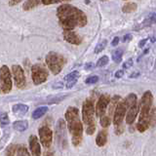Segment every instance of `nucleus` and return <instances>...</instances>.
I'll return each mask as SVG.
<instances>
[{"mask_svg": "<svg viewBox=\"0 0 156 156\" xmlns=\"http://www.w3.org/2000/svg\"><path fill=\"white\" fill-rule=\"evenodd\" d=\"M66 58H63L62 55L56 52H50L46 56V63L54 74H58L62 69L63 66L66 65Z\"/></svg>", "mask_w": 156, "mask_h": 156, "instance_id": "nucleus-5", "label": "nucleus"}, {"mask_svg": "<svg viewBox=\"0 0 156 156\" xmlns=\"http://www.w3.org/2000/svg\"><path fill=\"white\" fill-rule=\"evenodd\" d=\"M0 123L2 125H6L9 123V119H8L6 113H3V114H1V116H0Z\"/></svg>", "mask_w": 156, "mask_h": 156, "instance_id": "nucleus-32", "label": "nucleus"}, {"mask_svg": "<svg viewBox=\"0 0 156 156\" xmlns=\"http://www.w3.org/2000/svg\"><path fill=\"white\" fill-rule=\"evenodd\" d=\"M80 77V74L78 71H73L69 74H67L66 77H65V81H66V85L67 88H72L76 84V82L78 81Z\"/></svg>", "mask_w": 156, "mask_h": 156, "instance_id": "nucleus-15", "label": "nucleus"}, {"mask_svg": "<svg viewBox=\"0 0 156 156\" xmlns=\"http://www.w3.org/2000/svg\"><path fill=\"white\" fill-rule=\"evenodd\" d=\"M66 118L68 130L72 136V144L74 145H79L83 138V127L79 119V111L76 107H68L66 112Z\"/></svg>", "mask_w": 156, "mask_h": 156, "instance_id": "nucleus-2", "label": "nucleus"}, {"mask_svg": "<svg viewBox=\"0 0 156 156\" xmlns=\"http://www.w3.org/2000/svg\"><path fill=\"white\" fill-rule=\"evenodd\" d=\"M126 1H127V0H126Z\"/></svg>", "mask_w": 156, "mask_h": 156, "instance_id": "nucleus-40", "label": "nucleus"}, {"mask_svg": "<svg viewBox=\"0 0 156 156\" xmlns=\"http://www.w3.org/2000/svg\"><path fill=\"white\" fill-rule=\"evenodd\" d=\"M12 89V80H11V72L9 67L3 66L0 72V92L7 94Z\"/></svg>", "mask_w": 156, "mask_h": 156, "instance_id": "nucleus-7", "label": "nucleus"}, {"mask_svg": "<svg viewBox=\"0 0 156 156\" xmlns=\"http://www.w3.org/2000/svg\"><path fill=\"white\" fill-rule=\"evenodd\" d=\"M123 74H124L123 70H118V71H116V73H115V77L116 78H121L122 76H123Z\"/></svg>", "mask_w": 156, "mask_h": 156, "instance_id": "nucleus-35", "label": "nucleus"}, {"mask_svg": "<svg viewBox=\"0 0 156 156\" xmlns=\"http://www.w3.org/2000/svg\"><path fill=\"white\" fill-rule=\"evenodd\" d=\"M28 110V106L26 105H22V104H18V105H15L13 106V112L16 113L18 115H23L26 114Z\"/></svg>", "mask_w": 156, "mask_h": 156, "instance_id": "nucleus-17", "label": "nucleus"}, {"mask_svg": "<svg viewBox=\"0 0 156 156\" xmlns=\"http://www.w3.org/2000/svg\"><path fill=\"white\" fill-rule=\"evenodd\" d=\"M136 102V96L135 94H130L125 100L120 101L119 104L116 105V108L114 112V118H113V123L115 126H120L121 123L123 122L125 118L126 111L128 108Z\"/></svg>", "mask_w": 156, "mask_h": 156, "instance_id": "nucleus-4", "label": "nucleus"}, {"mask_svg": "<svg viewBox=\"0 0 156 156\" xmlns=\"http://www.w3.org/2000/svg\"><path fill=\"white\" fill-rule=\"evenodd\" d=\"M63 38L68 43L74 44V45H79L82 43V37L78 35L75 31H72V29H65L63 30Z\"/></svg>", "mask_w": 156, "mask_h": 156, "instance_id": "nucleus-12", "label": "nucleus"}, {"mask_svg": "<svg viewBox=\"0 0 156 156\" xmlns=\"http://www.w3.org/2000/svg\"><path fill=\"white\" fill-rule=\"evenodd\" d=\"M118 43H119V38H118V37H115V38L113 39V41H112L111 45H112V46H116Z\"/></svg>", "mask_w": 156, "mask_h": 156, "instance_id": "nucleus-37", "label": "nucleus"}, {"mask_svg": "<svg viewBox=\"0 0 156 156\" xmlns=\"http://www.w3.org/2000/svg\"><path fill=\"white\" fill-rule=\"evenodd\" d=\"M146 41H147V39H143L140 43H139V47L140 48H143L144 46V44L146 43Z\"/></svg>", "mask_w": 156, "mask_h": 156, "instance_id": "nucleus-38", "label": "nucleus"}, {"mask_svg": "<svg viewBox=\"0 0 156 156\" xmlns=\"http://www.w3.org/2000/svg\"><path fill=\"white\" fill-rule=\"evenodd\" d=\"M139 112V105L134 104L133 105H131L128 110H127V115H126V123L127 124H132L134 123V121L136 119V115Z\"/></svg>", "mask_w": 156, "mask_h": 156, "instance_id": "nucleus-13", "label": "nucleus"}, {"mask_svg": "<svg viewBox=\"0 0 156 156\" xmlns=\"http://www.w3.org/2000/svg\"><path fill=\"white\" fill-rule=\"evenodd\" d=\"M21 1H22V0H11V1L9 2V4H10V5H11V6H12V5H16V4L20 3V2H21Z\"/></svg>", "mask_w": 156, "mask_h": 156, "instance_id": "nucleus-39", "label": "nucleus"}, {"mask_svg": "<svg viewBox=\"0 0 156 156\" xmlns=\"http://www.w3.org/2000/svg\"><path fill=\"white\" fill-rule=\"evenodd\" d=\"M123 50L122 49H117L113 53H112V60L114 61V62L119 63L122 60V57H123Z\"/></svg>", "mask_w": 156, "mask_h": 156, "instance_id": "nucleus-23", "label": "nucleus"}, {"mask_svg": "<svg viewBox=\"0 0 156 156\" xmlns=\"http://www.w3.org/2000/svg\"><path fill=\"white\" fill-rule=\"evenodd\" d=\"M110 124V118H109V116H107V115H102L101 116V125L102 127H105V128H106L107 126H109Z\"/></svg>", "mask_w": 156, "mask_h": 156, "instance_id": "nucleus-26", "label": "nucleus"}, {"mask_svg": "<svg viewBox=\"0 0 156 156\" xmlns=\"http://www.w3.org/2000/svg\"><path fill=\"white\" fill-rule=\"evenodd\" d=\"M63 1H69V0H41V2L45 5H51V4H55L58 2H63Z\"/></svg>", "mask_w": 156, "mask_h": 156, "instance_id": "nucleus-30", "label": "nucleus"}, {"mask_svg": "<svg viewBox=\"0 0 156 156\" xmlns=\"http://www.w3.org/2000/svg\"><path fill=\"white\" fill-rule=\"evenodd\" d=\"M120 100V97L119 96H114L112 99H110L109 102H108V105H109V107H108V113H107V116H111L112 113H113V111H114V108H115V106L116 105L118 104V101Z\"/></svg>", "mask_w": 156, "mask_h": 156, "instance_id": "nucleus-19", "label": "nucleus"}, {"mask_svg": "<svg viewBox=\"0 0 156 156\" xmlns=\"http://www.w3.org/2000/svg\"><path fill=\"white\" fill-rule=\"evenodd\" d=\"M149 127V120L148 119H140L138 125H136V128L140 132H144L145 130H147Z\"/></svg>", "mask_w": 156, "mask_h": 156, "instance_id": "nucleus-22", "label": "nucleus"}, {"mask_svg": "<svg viewBox=\"0 0 156 156\" xmlns=\"http://www.w3.org/2000/svg\"><path fill=\"white\" fill-rule=\"evenodd\" d=\"M48 111V107L46 106H42V107H38L35 110L33 111L32 113V118L33 119H38L42 117L43 115H45V113Z\"/></svg>", "mask_w": 156, "mask_h": 156, "instance_id": "nucleus-20", "label": "nucleus"}, {"mask_svg": "<svg viewBox=\"0 0 156 156\" xmlns=\"http://www.w3.org/2000/svg\"><path fill=\"white\" fill-rule=\"evenodd\" d=\"M155 22V14L153 13L151 16H148V18L145 20L144 23V27H148V26H151L152 23H154Z\"/></svg>", "mask_w": 156, "mask_h": 156, "instance_id": "nucleus-29", "label": "nucleus"}, {"mask_svg": "<svg viewBox=\"0 0 156 156\" xmlns=\"http://www.w3.org/2000/svg\"><path fill=\"white\" fill-rule=\"evenodd\" d=\"M98 81H99V77L98 76H90L87 78L85 82L87 84H95V83H97Z\"/></svg>", "mask_w": 156, "mask_h": 156, "instance_id": "nucleus-31", "label": "nucleus"}, {"mask_svg": "<svg viewBox=\"0 0 156 156\" xmlns=\"http://www.w3.org/2000/svg\"><path fill=\"white\" fill-rule=\"evenodd\" d=\"M32 80L35 85H39L44 83L48 78V71L44 66L40 65H35L31 68Z\"/></svg>", "mask_w": 156, "mask_h": 156, "instance_id": "nucleus-8", "label": "nucleus"}, {"mask_svg": "<svg viewBox=\"0 0 156 156\" xmlns=\"http://www.w3.org/2000/svg\"><path fill=\"white\" fill-rule=\"evenodd\" d=\"M29 147H30L31 153L35 156H39L41 154V149H40V144L35 136H31L29 138Z\"/></svg>", "mask_w": 156, "mask_h": 156, "instance_id": "nucleus-14", "label": "nucleus"}, {"mask_svg": "<svg viewBox=\"0 0 156 156\" xmlns=\"http://www.w3.org/2000/svg\"><path fill=\"white\" fill-rule=\"evenodd\" d=\"M57 15L61 27L63 29L82 27L87 24L86 14L69 4H62L57 10Z\"/></svg>", "mask_w": 156, "mask_h": 156, "instance_id": "nucleus-1", "label": "nucleus"}, {"mask_svg": "<svg viewBox=\"0 0 156 156\" xmlns=\"http://www.w3.org/2000/svg\"><path fill=\"white\" fill-rule=\"evenodd\" d=\"M38 133H39V136H40V141L44 147H46V148L50 147L52 144V139H53L51 129L47 126H42L39 128Z\"/></svg>", "mask_w": 156, "mask_h": 156, "instance_id": "nucleus-9", "label": "nucleus"}, {"mask_svg": "<svg viewBox=\"0 0 156 156\" xmlns=\"http://www.w3.org/2000/svg\"><path fill=\"white\" fill-rule=\"evenodd\" d=\"M14 129L19 132H23L28 128V122L27 120H21V121H16L14 122Z\"/></svg>", "mask_w": 156, "mask_h": 156, "instance_id": "nucleus-18", "label": "nucleus"}, {"mask_svg": "<svg viewBox=\"0 0 156 156\" xmlns=\"http://www.w3.org/2000/svg\"><path fill=\"white\" fill-rule=\"evenodd\" d=\"M106 44H107V41L106 40H102V41H101L98 45L96 46V48H95V53L96 54H99L100 52H101L106 47Z\"/></svg>", "mask_w": 156, "mask_h": 156, "instance_id": "nucleus-25", "label": "nucleus"}, {"mask_svg": "<svg viewBox=\"0 0 156 156\" xmlns=\"http://www.w3.org/2000/svg\"><path fill=\"white\" fill-rule=\"evenodd\" d=\"M110 101V97L108 95H101L96 105V114L98 117H101L105 113L107 106H108V102Z\"/></svg>", "mask_w": 156, "mask_h": 156, "instance_id": "nucleus-11", "label": "nucleus"}, {"mask_svg": "<svg viewBox=\"0 0 156 156\" xmlns=\"http://www.w3.org/2000/svg\"><path fill=\"white\" fill-rule=\"evenodd\" d=\"M12 72L15 79V84L18 88L22 89L26 86V76L23 68L20 66H12Z\"/></svg>", "mask_w": 156, "mask_h": 156, "instance_id": "nucleus-10", "label": "nucleus"}, {"mask_svg": "<svg viewBox=\"0 0 156 156\" xmlns=\"http://www.w3.org/2000/svg\"><path fill=\"white\" fill-rule=\"evenodd\" d=\"M106 63H108V57L107 56H102L99 61L97 62V66H105Z\"/></svg>", "mask_w": 156, "mask_h": 156, "instance_id": "nucleus-28", "label": "nucleus"}, {"mask_svg": "<svg viewBox=\"0 0 156 156\" xmlns=\"http://www.w3.org/2000/svg\"><path fill=\"white\" fill-rule=\"evenodd\" d=\"M152 101H153V97L150 91L145 92L144 96L141 97V100L139 105V109H140V119H148Z\"/></svg>", "mask_w": 156, "mask_h": 156, "instance_id": "nucleus-6", "label": "nucleus"}, {"mask_svg": "<svg viewBox=\"0 0 156 156\" xmlns=\"http://www.w3.org/2000/svg\"><path fill=\"white\" fill-rule=\"evenodd\" d=\"M132 66H133V60H132V58H130V60H128V61H127V62L124 63L123 67H124V68H129V67H131Z\"/></svg>", "mask_w": 156, "mask_h": 156, "instance_id": "nucleus-34", "label": "nucleus"}, {"mask_svg": "<svg viewBox=\"0 0 156 156\" xmlns=\"http://www.w3.org/2000/svg\"><path fill=\"white\" fill-rule=\"evenodd\" d=\"M82 118L83 122L86 124V133L93 135L96 131L95 121V107L91 100H86L82 106Z\"/></svg>", "mask_w": 156, "mask_h": 156, "instance_id": "nucleus-3", "label": "nucleus"}, {"mask_svg": "<svg viewBox=\"0 0 156 156\" xmlns=\"http://www.w3.org/2000/svg\"><path fill=\"white\" fill-rule=\"evenodd\" d=\"M131 39H132V35H131V34H127V35H125V36L123 37V41L126 42V41L131 40Z\"/></svg>", "mask_w": 156, "mask_h": 156, "instance_id": "nucleus-36", "label": "nucleus"}, {"mask_svg": "<svg viewBox=\"0 0 156 156\" xmlns=\"http://www.w3.org/2000/svg\"><path fill=\"white\" fill-rule=\"evenodd\" d=\"M136 3H133V2H128L126 3L123 8H122V11H123L124 13H132L136 10Z\"/></svg>", "mask_w": 156, "mask_h": 156, "instance_id": "nucleus-24", "label": "nucleus"}, {"mask_svg": "<svg viewBox=\"0 0 156 156\" xmlns=\"http://www.w3.org/2000/svg\"><path fill=\"white\" fill-rule=\"evenodd\" d=\"M16 154L17 155H29V152L27 150V148L24 146H17V149H16Z\"/></svg>", "mask_w": 156, "mask_h": 156, "instance_id": "nucleus-27", "label": "nucleus"}, {"mask_svg": "<svg viewBox=\"0 0 156 156\" xmlns=\"http://www.w3.org/2000/svg\"><path fill=\"white\" fill-rule=\"evenodd\" d=\"M41 0H27V1L23 4V10H31L33 8L37 7L39 4H40Z\"/></svg>", "mask_w": 156, "mask_h": 156, "instance_id": "nucleus-21", "label": "nucleus"}, {"mask_svg": "<svg viewBox=\"0 0 156 156\" xmlns=\"http://www.w3.org/2000/svg\"><path fill=\"white\" fill-rule=\"evenodd\" d=\"M107 141V132L105 130L104 131H101L99 134L97 136V139H96V144L98 146H104Z\"/></svg>", "mask_w": 156, "mask_h": 156, "instance_id": "nucleus-16", "label": "nucleus"}, {"mask_svg": "<svg viewBox=\"0 0 156 156\" xmlns=\"http://www.w3.org/2000/svg\"><path fill=\"white\" fill-rule=\"evenodd\" d=\"M16 149H17V146H16V145H11V146H10V147L8 148L7 154H9V155H14V154H16Z\"/></svg>", "mask_w": 156, "mask_h": 156, "instance_id": "nucleus-33", "label": "nucleus"}]
</instances>
